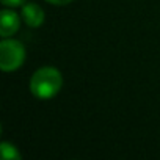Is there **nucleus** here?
I'll return each mask as SVG.
<instances>
[{
  "label": "nucleus",
  "mask_w": 160,
  "mask_h": 160,
  "mask_svg": "<svg viewBox=\"0 0 160 160\" xmlns=\"http://www.w3.org/2000/svg\"><path fill=\"white\" fill-rule=\"evenodd\" d=\"M63 87V75L57 68L44 66L35 71L30 78V91L36 99H52L55 98Z\"/></svg>",
  "instance_id": "nucleus-1"
},
{
  "label": "nucleus",
  "mask_w": 160,
  "mask_h": 160,
  "mask_svg": "<svg viewBox=\"0 0 160 160\" xmlns=\"http://www.w3.org/2000/svg\"><path fill=\"white\" fill-rule=\"evenodd\" d=\"M25 60V47L21 41L13 38H3L0 42V68L3 72L16 71Z\"/></svg>",
  "instance_id": "nucleus-2"
},
{
  "label": "nucleus",
  "mask_w": 160,
  "mask_h": 160,
  "mask_svg": "<svg viewBox=\"0 0 160 160\" xmlns=\"http://www.w3.org/2000/svg\"><path fill=\"white\" fill-rule=\"evenodd\" d=\"M21 27V18L13 10H2L0 13V36L10 38Z\"/></svg>",
  "instance_id": "nucleus-3"
},
{
  "label": "nucleus",
  "mask_w": 160,
  "mask_h": 160,
  "mask_svg": "<svg viewBox=\"0 0 160 160\" xmlns=\"http://www.w3.org/2000/svg\"><path fill=\"white\" fill-rule=\"evenodd\" d=\"M21 18L24 19V22L32 27V28H36V27H41L44 19H46V14L42 11V8L36 3H24L22 5V10H21Z\"/></svg>",
  "instance_id": "nucleus-4"
},
{
  "label": "nucleus",
  "mask_w": 160,
  "mask_h": 160,
  "mask_svg": "<svg viewBox=\"0 0 160 160\" xmlns=\"http://www.w3.org/2000/svg\"><path fill=\"white\" fill-rule=\"evenodd\" d=\"M0 152H2V158L3 160H21V154L18 151V148L8 141H2L0 144Z\"/></svg>",
  "instance_id": "nucleus-5"
},
{
  "label": "nucleus",
  "mask_w": 160,
  "mask_h": 160,
  "mask_svg": "<svg viewBox=\"0 0 160 160\" xmlns=\"http://www.w3.org/2000/svg\"><path fill=\"white\" fill-rule=\"evenodd\" d=\"M5 7H10V8H14V7H22L25 3V0H0Z\"/></svg>",
  "instance_id": "nucleus-6"
},
{
  "label": "nucleus",
  "mask_w": 160,
  "mask_h": 160,
  "mask_svg": "<svg viewBox=\"0 0 160 160\" xmlns=\"http://www.w3.org/2000/svg\"><path fill=\"white\" fill-rule=\"evenodd\" d=\"M46 2H49L52 5H68V3L72 2V0H46Z\"/></svg>",
  "instance_id": "nucleus-7"
}]
</instances>
